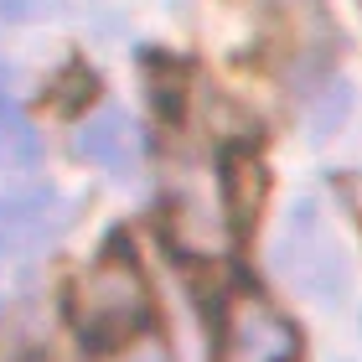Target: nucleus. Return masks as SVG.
I'll return each instance as SVG.
<instances>
[{"instance_id":"20e7f679","label":"nucleus","mask_w":362,"mask_h":362,"mask_svg":"<svg viewBox=\"0 0 362 362\" xmlns=\"http://www.w3.org/2000/svg\"><path fill=\"white\" fill-rule=\"evenodd\" d=\"M166 228L181 254H223L228 249V202L207 171H181L166 187Z\"/></svg>"},{"instance_id":"1a4fd4ad","label":"nucleus","mask_w":362,"mask_h":362,"mask_svg":"<svg viewBox=\"0 0 362 362\" xmlns=\"http://www.w3.org/2000/svg\"><path fill=\"white\" fill-rule=\"evenodd\" d=\"M124 362H176V357H171V347H166V341L145 337V341H135V347L124 352Z\"/></svg>"},{"instance_id":"423d86ee","label":"nucleus","mask_w":362,"mask_h":362,"mask_svg":"<svg viewBox=\"0 0 362 362\" xmlns=\"http://www.w3.org/2000/svg\"><path fill=\"white\" fill-rule=\"evenodd\" d=\"M78 156L104 166V171H129L140 160V140H135L129 114H98L83 135H78Z\"/></svg>"},{"instance_id":"f03ea898","label":"nucleus","mask_w":362,"mask_h":362,"mask_svg":"<svg viewBox=\"0 0 362 362\" xmlns=\"http://www.w3.org/2000/svg\"><path fill=\"white\" fill-rule=\"evenodd\" d=\"M145 316H151V290H145V274L135 264V254L109 249L78 274L73 321L93 347H109V341L129 337Z\"/></svg>"},{"instance_id":"0eeeda50","label":"nucleus","mask_w":362,"mask_h":362,"mask_svg":"<svg viewBox=\"0 0 362 362\" xmlns=\"http://www.w3.org/2000/svg\"><path fill=\"white\" fill-rule=\"evenodd\" d=\"M37 135H31V124L21 119V109L6 98V88H0V166L6 171H21V166H31L37 160Z\"/></svg>"},{"instance_id":"f257e3e1","label":"nucleus","mask_w":362,"mask_h":362,"mask_svg":"<svg viewBox=\"0 0 362 362\" xmlns=\"http://www.w3.org/2000/svg\"><path fill=\"white\" fill-rule=\"evenodd\" d=\"M274 269L305 300L337 305L352 290V243L321 197H300L274 228Z\"/></svg>"},{"instance_id":"39448f33","label":"nucleus","mask_w":362,"mask_h":362,"mask_svg":"<svg viewBox=\"0 0 362 362\" xmlns=\"http://www.w3.org/2000/svg\"><path fill=\"white\" fill-rule=\"evenodd\" d=\"M62 228V197L47 187H6L0 192V249H37Z\"/></svg>"},{"instance_id":"6e6552de","label":"nucleus","mask_w":362,"mask_h":362,"mask_svg":"<svg viewBox=\"0 0 362 362\" xmlns=\"http://www.w3.org/2000/svg\"><path fill=\"white\" fill-rule=\"evenodd\" d=\"M47 0H0V21H11V26H21V21H37Z\"/></svg>"},{"instance_id":"7ed1b4c3","label":"nucleus","mask_w":362,"mask_h":362,"mask_svg":"<svg viewBox=\"0 0 362 362\" xmlns=\"http://www.w3.org/2000/svg\"><path fill=\"white\" fill-rule=\"evenodd\" d=\"M300 332L254 290H233L218 310V362H295Z\"/></svg>"}]
</instances>
